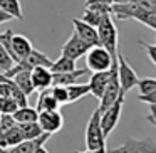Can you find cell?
<instances>
[{
  "label": "cell",
  "instance_id": "9a60e30c",
  "mask_svg": "<svg viewBox=\"0 0 156 153\" xmlns=\"http://www.w3.org/2000/svg\"><path fill=\"white\" fill-rule=\"evenodd\" d=\"M59 103L55 101V98L52 96L51 88L47 89H42L41 94L37 98V104H35V109L37 111H49V109H59Z\"/></svg>",
  "mask_w": 156,
  "mask_h": 153
},
{
  "label": "cell",
  "instance_id": "83f0119b",
  "mask_svg": "<svg viewBox=\"0 0 156 153\" xmlns=\"http://www.w3.org/2000/svg\"><path fill=\"white\" fill-rule=\"evenodd\" d=\"M17 123H15L14 116L12 115H0V135H4L7 129H10L12 126H15Z\"/></svg>",
  "mask_w": 156,
  "mask_h": 153
},
{
  "label": "cell",
  "instance_id": "ba28073f",
  "mask_svg": "<svg viewBox=\"0 0 156 153\" xmlns=\"http://www.w3.org/2000/svg\"><path fill=\"white\" fill-rule=\"evenodd\" d=\"M91 49V46L87 44V42H84L81 37H79L77 34H72L71 37L66 41V44L62 46L61 49V56H66V57L72 59V61H77L79 57H82V56H86V52Z\"/></svg>",
  "mask_w": 156,
  "mask_h": 153
},
{
  "label": "cell",
  "instance_id": "6da1fadb",
  "mask_svg": "<svg viewBox=\"0 0 156 153\" xmlns=\"http://www.w3.org/2000/svg\"><path fill=\"white\" fill-rule=\"evenodd\" d=\"M98 37H99V46L106 49L109 54L114 57L118 52V29L112 22V15L106 14L102 15L101 22L98 27Z\"/></svg>",
  "mask_w": 156,
  "mask_h": 153
},
{
  "label": "cell",
  "instance_id": "484cf974",
  "mask_svg": "<svg viewBox=\"0 0 156 153\" xmlns=\"http://www.w3.org/2000/svg\"><path fill=\"white\" fill-rule=\"evenodd\" d=\"M138 89H139V94H146V93L153 91L156 88V78H143L138 81Z\"/></svg>",
  "mask_w": 156,
  "mask_h": 153
},
{
  "label": "cell",
  "instance_id": "44dd1931",
  "mask_svg": "<svg viewBox=\"0 0 156 153\" xmlns=\"http://www.w3.org/2000/svg\"><path fill=\"white\" fill-rule=\"evenodd\" d=\"M52 72H67V71H74L76 69V61L66 57V56H61L57 61H52V66L51 67Z\"/></svg>",
  "mask_w": 156,
  "mask_h": 153
},
{
  "label": "cell",
  "instance_id": "4dcf8cb0",
  "mask_svg": "<svg viewBox=\"0 0 156 153\" xmlns=\"http://www.w3.org/2000/svg\"><path fill=\"white\" fill-rule=\"evenodd\" d=\"M138 99L141 103H148V104H153V103H156V88L153 89V91L146 93V94H139Z\"/></svg>",
  "mask_w": 156,
  "mask_h": 153
},
{
  "label": "cell",
  "instance_id": "8fae6325",
  "mask_svg": "<svg viewBox=\"0 0 156 153\" xmlns=\"http://www.w3.org/2000/svg\"><path fill=\"white\" fill-rule=\"evenodd\" d=\"M109 76H111V69L108 71H98V72H92L91 74V79H89V89H91V94L94 98L101 99L102 93L106 89V84L109 81Z\"/></svg>",
  "mask_w": 156,
  "mask_h": 153
},
{
  "label": "cell",
  "instance_id": "f1b7e54d",
  "mask_svg": "<svg viewBox=\"0 0 156 153\" xmlns=\"http://www.w3.org/2000/svg\"><path fill=\"white\" fill-rule=\"evenodd\" d=\"M139 44H141V47L146 51V54H148V57H149V59H151V62L156 66V46L148 44V42L141 41V39H139Z\"/></svg>",
  "mask_w": 156,
  "mask_h": 153
},
{
  "label": "cell",
  "instance_id": "ac0fdd59",
  "mask_svg": "<svg viewBox=\"0 0 156 153\" xmlns=\"http://www.w3.org/2000/svg\"><path fill=\"white\" fill-rule=\"evenodd\" d=\"M67 88V96H69V103H76L81 98L91 94V89H89V84H79V82H74V84L66 86Z\"/></svg>",
  "mask_w": 156,
  "mask_h": 153
},
{
  "label": "cell",
  "instance_id": "5bb4252c",
  "mask_svg": "<svg viewBox=\"0 0 156 153\" xmlns=\"http://www.w3.org/2000/svg\"><path fill=\"white\" fill-rule=\"evenodd\" d=\"M10 44H12V51H14V54H15V57H17V62L20 61V59H24L25 56L29 54V52L32 51V42L29 41L25 35H22V34H15L14 32V35H12V41H10Z\"/></svg>",
  "mask_w": 156,
  "mask_h": 153
},
{
  "label": "cell",
  "instance_id": "d590c367",
  "mask_svg": "<svg viewBox=\"0 0 156 153\" xmlns=\"http://www.w3.org/2000/svg\"><path fill=\"white\" fill-rule=\"evenodd\" d=\"M0 153H9V148H4V146H0Z\"/></svg>",
  "mask_w": 156,
  "mask_h": 153
},
{
  "label": "cell",
  "instance_id": "d4e9b609",
  "mask_svg": "<svg viewBox=\"0 0 156 153\" xmlns=\"http://www.w3.org/2000/svg\"><path fill=\"white\" fill-rule=\"evenodd\" d=\"M14 64H15V61L10 57V54L5 51L4 46L0 44V71H2V72L9 71V69H10Z\"/></svg>",
  "mask_w": 156,
  "mask_h": 153
},
{
  "label": "cell",
  "instance_id": "603a6c76",
  "mask_svg": "<svg viewBox=\"0 0 156 153\" xmlns=\"http://www.w3.org/2000/svg\"><path fill=\"white\" fill-rule=\"evenodd\" d=\"M19 108L17 101L10 96H0V115H12Z\"/></svg>",
  "mask_w": 156,
  "mask_h": 153
},
{
  "label": "cell",
  "instance_id": "52a82bcc",
  "mask_svg": "<svg viewBox=\"0 0 156 153\" xmlns=\"http://www.w3.org/2000/svg\"><path fill=\"white\" fill-rule=\"evenodd\" d=\"M37 123L41 125L42 131L54 135V133L61 131L64 126V116L61 115L59 109H49V111H39Z\"/></svg>",
  "mask_w": 156,
  "mask_h": 153
},
{
  "label": "cell",
  "instance_id": "8992f818",
  "mask_svg": "<svg viewBox=\"0 0 156 153\" xmlns=\"http://www.w3.org/2000/svg\"><path fill=\"white\" fill-rule=\"evenodd\" d=\"M108 153H156V141L153 138H128L121 146L108 150Z\"/></svg>",
  "mask_w": 156,
  "mask_h": 153
},
{
  "label": "cell",
  "instance_id": "4316f807",
  "mask_svg": "<svg viewBox=\"0 0 156 153\" xmlns=\"http://www.w3.org/2000/svg\"><path fill=\"white\" fill-rule=\"evenodd\" d=\"M101 19H102L101 14H98V12H94V10H89V9H86L84 15H82V20H84L86 24L92 25V27H98Z\"/></svg>",
  "mask_w": 156,
  "mask_h": 153
},
{
  "label": "cell",
  "instance_id": "cb8c5ba5",
  "mask_svg": "<svg viewBox=\"0 0 156 153\" xmlns=\"http://www.w3.org/2000/svg\"><path fill=\"white\" fill-rule=\"evenodd\" d=\"M51 93L55 98V101L59 103V106L69 104V96H67V88L66 86H51Z\"/></svg>",
  "mask_w": 156,
  "mask_h": 153
},
{
  "label": "cell",
  "instance_id": "f546056e",
  "mask_svg": "<svg viewBox=\"0 0 156 153\" xmlns=\"http://www.w3.org/2000/svg\"><path fill=\"white\" fill-rule=\"evenodd\" d=\"M128 2H133V4H136V5H139V7L146 9V10L156 12V0H128Z\"/></svg>",
  "mask_w": 156,
  "mask_h": 153
},
{
  "label": "cell",
  "instance_id": "1f68e13d",
  "mask_svg": "<svg viewBox=\"0 0 156 153\" xmlns=\"http://www.w3.org/2000/svg\"><path fill=\"white\" fill-rule=\"evenodd\" d=\"M146 119H148L151 125H156V103L149 104V115L146 116Z\"/></svg>",
  "mask_w": 156,
  "mask_h": 153
},
{
  "label": "cell",
  "instance_id": "30bf717a",
  "mask_svg": "<svg viewBox=\"0 0 156 153\" xmlns=\"http://www.w3.org/2000/svg\"><path fill=\"white\" fill-rule=\"evenodd\" d=\"M30 79H32V86L34 89H47L52 86V71L49 67L44 66H37V67H32L30 71Z\"/></svg>",
  "mask_w": 156,
  "mask_h": 153
},
{
  "label": "cell",
  "instance_id": "d6986e66",
  "mask_svg": "<svg viewBox=\"0 0 156 153\" xmlns=\"http://www.w3.org/2000/svg\"><path fill=\"white\" fill-rule=\"evenodd\" d=\"M0 9H4L7 14H10L14 19L24 20V12H22L20 0H0Z\"/></svg>",
  "mask_w": 156,
  "mask_h": 153
},
{
  "label": "cell",
  "instance_id": "836d02e7",
  "mask_svg": "<svg viewBox=\"0 0 156 153\" xmlns=\"http://www.w3.org/2000/svg\"><path fill=\"white\" fill-rule=\"evenodd\" d=\"M74 153H108V150L101 148V150H86V151H74Z\"/></svg>",
  "mask_w": 156,
  "mask_h": 153
},
{
  "label": "cell",
  "instance_id": "2e32d148",
  "mask_svg": "<svg viewBox=\"0 0 156 153\" xmlns=\"http://www.w3.org/2000/svg\"><path fill=\"white\" fill-rule=\"evenodd\" d=\"M12 116H14L15 123H17V125H20V123L37 121L39 111H37L35 108H30L29 104H25V106H19V108L15 109L14 113H12Z\"/></svg>",
  "mask_w": 156,
  "mask_h": 153
},
{
  "label": "cell",
  "instance_id": "ffe728a7",
  "mask_svg": "<svg viewBox=\"0 0 156 153\" xmlns=\"http://www.w3.org/2000/svg\"><path fill=\"white\" fill-rule=\"evenodd\" d=\"M19 128H20L22 135H24L25 140H32V138H37V136H41L42 133V128L41 125H39L37 121H30V123H20L19 125Z\"/></svg>",
  "mask_w": 156,
  "mask_h": 153
},
{
  "label": "cell",
  "instance_id": "277c9868",
  "mask_svg": "<svg viewBox=\"0 0 156 153\" xmlns=\"http://www.w3.org/2000/svg\"><path fill=\"white\" fill-rule=\"evenodd\" d=\"M114 57H112L102 46H92V47L86 52V64H87V69L92 72L108 71V69L111 67Z\"/></svg>",
  "mask_w": 156,
  "mask_h": 153
},
{
  "label": "cell",
  "instance_id": "d6a6232c",
  "mask_svg": "<svg viewBox=\"0 0 156 153\" xmlns=\"http://www.w3.org/2000/svg\"><path fill=\"white\" fill-rule=\"evenodd\" d=\"M10 20H14V17L10 14H7L4 9H0V24H5V22H10Z\"/></svg>",
  "mask_w": 156,
  "mask_h": 153
},
{
  "label": "cell",
  "instance_id": "7402d4cb",
  "mask_svg": "<svg viewBox=\"0 0 156 153\" xmlns=\"http://www.w3.org/2000/svg\"><path fill=\"white\" fill-rule=\"evenodd\" d=\"M86 9L94 10L101 15H106V14L111 15V12H112L111 4H109V2H104V0H86Z\"/></svg>",
  "mask_w": 156,
  "mask_h": 153
},
{
  "label": "cell",
  "instance_id": "9c48e42d",
  "mask_svg": "<svg viewBox=\"0 0 156 153\" xmlns=\"http://www.w3.org/2000/svg\"><path fill=\"white\" fill-rule=\"evenodd\" d=\"M72 25H74V32L82 39L84 42H87L89 46H99V37H98V29L92 25L86 24L82 19H72Z\"/></svg>",
  "mask_w": 156,
  "mask_h": 153
},
{
  "label": "cell",
  "instance_id": "7c38bea8",
  "mask_svg": "<svg viewBox=\"0 0 156 153\" xmlns=\"http://www.w3.org/2000/svg\"><path fill=\"white\" fill-rule=\"evenodd\" d=\"M51 136H52V135H49V133H42L41 136H37V138L24 140V141H20L19 145L9 148V153H34L35 150L39 148V146L45 145V141H47Z\"/></svg>",
  "mask_w": 156,
  "mask_h": 153
},
{
  "label": "cell",
  "instance_id": "7a4b0ae2",
  "mask_svg": "<svg viewBox=\"0 0 156 153\" xmlns=\"http://www.w3.org/2000/svg\"><path fill=\"white\" fill-rule=\"evenodd\" d=\"M86 148L101 150L106 148V136L101 128V109H94L86 126Z\"/></svg>",
  "mask_w": 156,
  "mask_h": 153
},
{
  "label": "cell",
  "instance_id": "4fadbf2b",
  "mask_svg": "<svg viewBox=\"0 0 156 153\" xmlns=\"http://www.w3.org/2000/svg\"><path fill=\"white\" fill-rule=\"evenodd\" d=\"M89 69H74L67 72H52V86H69L79 81V78L86 76Z\"/></svg>",
  "mask_w": 156,
  "mask_h": 153
},
{
  "label": "cell",
  "instance_id": "e575fe53",
  "mask_svg": "<svg viewBox=\"0 0 156 153\" xmlns=\"http://www.w3.org/2000/svg\"><path fill=\"white\" fill-rule=\"evenodd\" d=\"M34 153H49V151H47V148H45V145H42V146H39Z\"/></svg>",
  "mask_w": 156,
  "mask_h": 153
},
{
  "label": "cell",
  "instance_id": "5b68a950",
  "mask_svg": "<svg viewBox=\"0 0 156 153\" xmlns=\"http://www.w3.org/2000/svg\"><path fill=\"white\" fill-rule=\"evenodd\" d=\"M122 106H124V94L119 96L109 108H106L104 111H101V128H102V133H104L106 140H108V136L112 133V129L116 128V125L119 123Z\"/></svg>",
  "mask_w": 156,
  "mask_h": 153
},
{
  "label": "cell",
  "instance_id": "3957f363",
  "mask_svg": "<svg viewBox=\"0 0 156 153\" xmlns=\"http://www.w3.org/2000/svg\"><path fill=\"white\" fill-rule=\"evenodd\" d=\"M116 57H118V78H119V86H121V93L126 96V93L131 91L133 88H136L139 78L138 72L133 69V66H129V62L126 61V57L122 56V52L119 51L116 52Z\"/></svg>",
  "mask_w": 156,
  "mask_h": 153
},
{
  "label": "cell",
  "instance_id": "e0dca14e",
  "mask_svg": "<svg viewBox=\"0 0 156 153\" xmlns=\"http://www.w3.org/2000/svg\"><path fill=\"white\" fill-rule=\"evenodd\" d=\"M14 82L19 86V89H20L22 93H24L25 96L32 94V93L35 91L34 86H32V79H30V71H20L17 72V74L14 76Z\"/></svg>",
  "mask_w": 156,
  "mask_h": 153
}]
</instances>
